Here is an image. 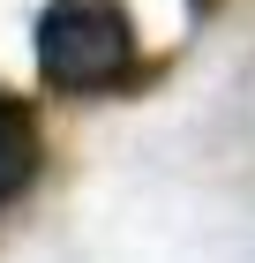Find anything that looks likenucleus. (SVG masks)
<instances>
[{"label":"nucleus","mask_w":255,"mask_h":263,"mask_svg":"<svg viewBox=\"0 0 255 263\" xmlns=\"http://www.w3.org/2000/svg\"><path fill=\"white\" fill-rule=\"evenodd\" d=\"M30 173H38V128H30V113L0 90V203L23 196Z\"/></svg>","instance_id":"2"},{"label":"nucleus","mask_w":255,"mask_h":263,"mask_svg":"<svg viewBox=\"0 0 255 263\" xmlns=\"http://www.w3.org/2000/svg\"><path fill=\"white\" fill-rule=\"evenodd\" d=\"M135 68V23L120 0H53L38 15V76L68 98L120 90Z\"/></svg>","instance_id":"1"}]
</instances>
